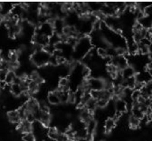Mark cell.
<instances>
[{
    "label": "cell",
    "instance_id": "cell-1",
    "mask_svg": "<svg viewBox=\"0 0 152 141\" xmlns=\"http://www.w3.org/2000/svg\"><path fill=\"white\" fill-rule=\"evenodd\" d=\"M92 44L89 36H81L76 45L74 47V55L73 58L75 60L84 59L88 52L92 50Z\"/></svg>",
    "mask_w": 152,
    "mask_h": 141
},
{
    "label": "cell",
    "instance_id": "cell-36",
    "mask_svg": "<svg viewBox=\"0 0 152 141\" xmlns=\"http://www.w3.org/2000/svg\"><path fill=\"white\" fill-rule=\"evenodd\" d=\"M67 141H74V140H68Z\"/></svg>",
    "mask_w": 152,
    "mask_h": 141
},
{
    "label": "cell",
    "instance_id": "cell-5",
    "mask_svg": "<svg viewBox=\"0 0 152 141\" xmlns=\"http://www.w3.org/2000/svg\"><path fill=\"white\" fill-rule=\"evenodd\" d=\"M110 63L114 65L119 71H121L125 68H126L127 66H129L128 65V60L124 55H117L113 58H112Z\"/></svg>",
    "mask_w": 152,
    "mask_h": 141
},
{
    "label": "cell",
    "instance_id": "cell-17",
    "mask_svg": "<svg viewBox=\"0 0 152 141\" xmlns=\"http://www.w3.org/2000/svg\"><path fill=\"white\" fill-rule=\"evenodd\" d=\"M7 117L8 119L13 123H20L21 122V119L20 117V114H19V112L18 110H12V111H10L8 114H7Z\"/></svg>",
    "mask_w": 152,
    "mask_h": 141
},
{
    "label": "cell",
    "instance_id": "cell-11",
    "mask_svg": "<svg viewBox=\"0 0 152 141\" xmlns=\"http://www.w3.org/2000/svg\"><path fill=\"white\" fill-rule=\"evenodd\" d=\"M19 129L20 131V132L23 134L30 133V132H32V123L27 120H23L19 123Z\"/></svg>",
    "mask_w": 152,
    "mask_h": 141
},
{
    "label": "cell",
    "instance_id": "cell-23",
    "mask_svg": "<svg viewBox=\"0 0 152 141\" xmlns=\"http://www.w3.org/2000/svg\"><path fill=\"white\" fill-rule=\"evenodd\" d=\"M16 77V74H15V71L14 70H9L7 73V75H6V78H5V81L4 83L6 84H12L13 82H14V79Z\"/></svg>",
    "mask_w": 152,
    "mask_h": 141
},
{
    "label": "cell",
    "instance_id": "cell-20",
    "mask_svg": "<svg viewBox=\"0 0 152 141\" xmlns=\"http://www.w3.org/2000/svg\"><path fill=\"white\" fill-rule=\"evenodd\" d=\"M58 95L59 97L60 102L61 103H66L68 102L69 100V95H70V91H61V90H57Z\"/></svg>",
    "mask_w": 152,
    "mask_h": 141
},
{
    "label": "cell",
    "instance_id": "cell-9",
    "mask_svg": "<svg viewBox=\"0 0 152 141\" xmlns=\"http://www.w3.org/2000/svg\"><path fill=\"white\" fill-rule=\"evenodd\" d=\"M135 77H136L137 82L144 83L145 84L150 83L152 80L151 75L150 74V71L148 70H144L143 72H141L140 74H138V75H135Z\"/></svg>",
    "mask_w": 152,
    "mask_h": 141
},
{
    "label": "cell",
    "instance_id": "cell-2",
    "mask_svg": "<svg viewBox=\"0 0 152 141\" xmlns=\"http://www.w3.org/2000/svg\"><path fill=\"white\" fill-rule=\"evenodd\" d=\"M50 55L47 53L43 49H40L34 51L32 55L30 56V61L31 62L39 68H43L49 65Z\"/></svg>",
    "mask_w": 152,
    "mask_h": 141
},
{
    "label": "cell",
    "instance_id": "cell-16",
    "mask_svg": "<svg viewBox=\"0 0 152 141\" xmlns=\"http://www.w3.org/2000/svg\"><path fill=\"white\" fill-rule=\"evenodd\" d=\"M10 92L12 93L13 96L15 97H20L23 94V90L20 84H17V83H12L10 85Z\"/></svg>",
    "mask_w": 152,
    "mask_h": 141
},
{
    "label": "cell",
    "instance_id": "cell-19",
    "mask_svg": "<svg viewBox=\"0 0 152 141\" xmlns=\"http://www.w3.org/2000/svg\"><path fill=\"white\" fill-rule=\"evenodd\" d=\"M137 22H139L142 27L143 29H146V30H149L152 27V18L151 16H147L145 15L143 18H142L141 20L137 21Z\"/></svg>",
    "mask_w": 152,
    "mask_h": 141
},
{
    "label": "cell",
    "instance_id": "cell-22",
    "mask_svg": "<svg viewBox=\"0 0 152 141\" xmlns=\"http://www.w3.org/2000/svg\"><path fill=\"white\" fill-rule=\"evenodd\" d=\"M85 108H86L87 110H88L89 112H91V113L95 112L96 109L97 108V106H96V100H95L94 99L91 98V99L87 102V104L85 105Z\"/></svg>",
    "mask_w": 152,
    "mask_h": 141
},
{
    "label": "cell",
    "instance_id": "cell-18",
    "mask_svg": "<svg viewBox=\"0 0 152 141\" xmlns=\"http://www.w3.org/2000/svg\"><path fill=\"white\" fill-rule=\"evenodd\" d=\"M80 121H82L86 124L88 122H89L91 119H93V113L89 112L88 110H87L84 107V109L81 111V113L80 114Z\"/></svg>",
    "mask_w": 152,
    "mask_h": 141
},
{
    "label": "cell",
    "instance_id": "cell-26",
    "mask_svg": "<svg viewBox=\"0 0 152 141\" xmlns=\"http://www.w3.org/2000/svg\"><path fill=\"white\" fill-rule=\"evenodd\" d=\"M110 100H104V99H100L98 100H96V106L97 108H104L106 107V106L108 105Z\"/></svg>",
    "mask_w": 152,
    "mask_h": 141
},
{
    "label": "cell",
    "instance_id": "cell-28",
    "mask_svg": "<svg viewBox=\"0 0 152 141\" xmlns=\"http://www.w3.org/2000/svg\"><path fill=\"white\" fill-rule=\"evenodd\" d=\"M22 139H23V141H37L36 140L35 136L33 135V133H32V132L24 134V136H23V138H22Z\"/></svg>",
    "mask_w": 152,
    "mask_h": 141
},
{
    "label": "cell",
    "instance_id": "cell-14",
    "mask_svg": "<svg viewBox=\"0 0 152 141\" xmlns=\"http://www.w3.org/2000/svg\"><path fill=\"white\" fill-rule=\"evenodd\" d=\"M96 128H97V123L94 118L86 123V130L88 131V134H89V135L94 136V133L96 132Z\"/></svg>",
    "mask_w": 152,
    "mask_h": 141
},
{
    "label": "cell",
    "instance_id": "cell-34",
    "mask_svg": "<svg viewBox=\"0 0 152 141\" xmlns=\"http://www.w3.org/2000/svg\"><path fill=\"white\" fill-rule=\"evenodd\" d=\"M150 74H151V76H152V70L150 71Z\"/></svg>",
    "mask_w": 152,
    "mask_h": 141
},
{
    "label": "cell",
    "instance_id": "cell-29",
    "mask_svg": "<svg viewBox=\"0 0 152 141\" xmlns=\"http://www.w3.org/2000/svg\"><path fill=\"white\" fill-rule=\"evenodd\" d=\"M151 44V40L149 39V38H146V37H143L139 43L138 44H141V45H144V46H150V44Z\"/></svg>",
    "mask_w": 152,
    "mask_h": 141
},
{
    "label": "cell",
    "instance_id": "cell-15",
    "mask_svg": "<svg viewBox=\"0 0 152 141\" xmlns=\"http://www.w3.org/2000/svg\"><path fill=\"white\" fill-rule=\"evenodd\" d=\"M115 127H116V121L112 117L107 118L104 122V133L111 132Z\"/></svg>",
    "mask_w": 152,
    "mask_h": 141
},
{
    "label": "cell",
    "instance_id": "cell-4",
    "mask_svg": "<svg viewBox=\"0 0 152 141\" xmlns=\"http://www.w3.org/2000/svg\"><path fill=\"white\" fill-rule=\"evenodd\" d=\"M86 83L89 91H102L104 89V80L100 77H89Z\"/></svg>",
    "mask_w": 152,
    "mask_h": 141
},
{
    "label": "cell",
    "instance_id": "cell-3",
    "mask_svg": "<svg viewBox=\"0 0 152 141\" xmlns=\"http://www.w3.org/2000/svg\"><path fill=\"white\" fill-rule=\"evenodd\" d=\"M36 33H39V34L44 35L48 38L52 36L55 32H54V28H53L51 21H49L39 24L36 28Z\"/></svg>",
    "mask_w": 152,
    "mask_h": 141
},
{
    "label": "cell",
    "instance_id": "cell-8",
    "mask_svg": "<svg viewBox=\"0 0 152 141\" xmlns=\"http://www.w3.org/2000/svg\"><path fill=\"white\" fill-rule=\"evenodd\" d=\"M114 100V105H115V108H116V111L118 112H120V113H125L126 112L127 110V103L123 100V99H120V98H118Z\"/></svg>",
    "mask_w": 152,
    "mask_h": 141
},
{
    "label": "cell",
    "instance_id": "cell-27",
    "mask_svg": "<svg viewBox=\"0 0 152 141\" xmlns=\"http://www.w3.org/2000/svg\"><path fill=\"white\" fill-rule=\"evenodd\" d=\"M96 53L97 55L100 57V58H107L108 55H107V50L105 48H97L96 50Z\"/></svg>",
    "mask_w": 152,
    "mask_h": 141
},
{
    "label": "cell",
    "instance_id": "cell-12",
    "mask_svg": "<svg viewBox=\"0 0 152 141\" xmlns=\"http://www.w3.org/2000/svg\"><path fill=\"white\" fill-rule=\"evenodd\" d=\"M120 75L124 80H126L130 77L135 76V69L132 66H127L126 68L120 71Z\"/></svg>",
    "mask_w": 152,
    "mask_h": 141
},
{
    "label": "cell",
    "instance_id": "cell-33",
    "mask_svg": "<svg viewBox=\"0 0 152 141\" xmlns=\"http://www.w3.org/2000/svg\"><path fill=\"white\" fill-rule=\"evenodd\" d=\"M3 60H2V52H1V51H0V62L2 61Z\"/></svg>",
    "mask_w": 152,
    "mask_h": 141
},
{
    "label": "cell",
    "instance_id": "cell-25",
    "mask_svg": "<svg viewBox=\"0 0 152 141\" xmlns=\"http://www.w3.org/2000/svg\"><path fill=\"white\" fill-rule=\"evenodd\" d=\"M142 96V92L141 91L138 90H133L132 93H131V100H133V102H137V100H139V98Z\"/></svg>",
    "mask_w": 152,
    "mask_h": 141
},
{
    "label": "cell",
    "instance_id": "cell-37",
    "mask_svg": "<svg viewBox=\"0 0 152 141\" xmlns=\"http://www.w3.org/2000/svg\"><path fill=\"white\" fill-rule=\"evenodd\" d=\"M151 30H152V27H151Z\"/></svg>",
    "mask_w": 152,
    "mask_h": 141
},
{
    "label": "cell",
    "instance_id": "cell-10",
    "mask_svg": "<svg viewBox=\"0 0 152 141\" xmlns=\"http://www.w3.org/2000/svg\"><path fill=\"white\" fill-rule=\"evenodd\" d=\"M132 115L134 116V117H136L139 120H142L143 117L145 116V114L141 110L138 102H133V106H132Z\"/></svg>",
    "mask_w": 152,
    "mask_h": 141
},
{
    "label": "cell",
    "instance_id": "cell-21",
    "mask_svg": "<svg viewBox=\"0 0 152 141\" xmlns=\"http://www.w3.org/2000/svg\"><path fill=\"white\" fill-rule=\"evenodd\" d=\"M128 123H129V126L132 128V129H136L140 126L141 124V120L137 119L136 117L131 115L128 119Z\"/></svg>",
    "mask_w": 152,
    "mask_h": 141
},
{
    "label": "cell",
    "instance_id": "cell-30",
    "mask_svg": "<svg viewBox=\"0 0 152 141\" xmlns=\"http://www.w3.org/2000/svg\"><path fill=\"white\" fill-rule=\"evenodd\" d=\"M9 70H5V69H0V83H4L7 73Z\"/></svg>",
    "mask_w": 152,
    "mask_h": 141
},
{
    "label": "cell",
    "instance_id": "cell-7",
    "mask_svg": "<svg viewBox=\"0 0 152 141\" xmlns=\"http://www.w3.org/2000/svg\"><path fill=\"white\" fill-rule=\"evenodd\" d=\"M13 5H14V4L11 3V2L0 3V15L3 16L4 18L8 16L11 13V12H12V10L13 8Z\"/></svg>",
    "mask_w": 152,
    "mask_h": 141
},
{
    "label": "cell",
    "instance_id": "cell-32",
    "mask_svg": "<svg viewBox=\"0 0 152 141\" xmlns=\"http://www.w3.org/2000/svg\"><path fill=\"white\" fill-rule=\"evenodd\" d=\"M148 55H149V60H150V61H152V52H150Z\"/></svg>",
    "mask_w": 152,
    "mask_h": 141
},
{
    "label": "cell",
    "instance_id": "cell-31",
    "mask_svg": "<svg viewBox=\"0 0 152 141\" xmlns=\"http://www.w3.org/2000/svg\"><path fill=\"white\" fill-rule=\"evenodd\" d=\"M150 52H152V42L151 44H150V46H149V53Z\"/></svg>",
    "mask_w": 152,
    "mask_h": 141
},
{
    "label": "cell",
    "instance_id": "cell-6",
    "mask_svg": "<svg viewBox=\"0 0 152 141\" xmlns=\"http://www.w3.org/2000/svg\"><path fill=\"white\" fill-rule=\"evenodd\" d=\"M51 21V23H52V25H53L54 32L59 35H63L64 29H65V27L66 26L65 21H64L63 19H60V18H56V19L51 20V21Z\"/></svg>",
    "mask_w": 152,
    "mask_h": 141
},
{
    "label": "cell",
    "instance_id": "cell-24",
    "mask_svg": "<svg viewBox=\"0 0 152 141\" xmlns=\"http://www.w3.org/2000/svg\"><path fill=\"white\" fill-rule=\"evenodd\" d=\"M39 85L40 84H38L37 82L30 80V82L28 83V93H36V92H37L38 90H39Z\"/></svg>",
    "mask_w": 152,
    "mask_h": 141
},
{
    "label": "cell",
    "instance_id": "cell-13",
    "mask_svg": "<svg viewBox=\"0 0 152 141\" xmlns=\"http://www.w3.org/2000/svg\"><path fill=\"white\" fill-rule=\"evenodd\" d=\"M47 100H48V102L50 104V105H58L60 104V100H59V97L58 95V92L57 91H53V92H50L48 93V96H47Z\"/></svg>",
    "mask_w": 152,
    "mask_h": 141
},
{
    "label": "cell",
    "instance_id": "cell-35",
    "mask_svg": "<svg viewBox=\"0 0 152 141\" xmlns=\"http://www.w3.org/2000/svg\"><path fill=\"white\" fill-rule=\"evenodd\" d=\"M151 42H152V35H151Z\"/></svg>",
    "mask_w": 152,
    "mask_h": 141
}]
</instances>
